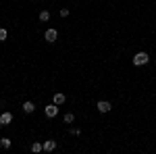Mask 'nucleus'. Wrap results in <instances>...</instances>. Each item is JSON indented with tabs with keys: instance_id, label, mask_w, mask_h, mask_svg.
<instances>
[{
	"instance_id": "nucleus-10",
	"label": "nucleus",
	"mask_w": 156,
	"mask_h": 154,
	"mask_svg": "<svg viewBox=\"0 0 156 154\" xmlns=\"http://www.w3.org/2000/svg\"><path fill=\"white\" fill-rule=\"evenodd\" d=\"M0 146L9 150V148H11V140H9V138H0Z\"/></svg>"
},
{
	"instance_id": "nucleus-12",
	"label": "nucleus",
	"mask_w": 156,
	"mask_h": 154,
	"mask_svg": "<svg viewBox=\"0 0 156 154\" xmlns=\"http://www.w3.org/2000/svg\"><path fill=\"white\" fill-rule=\"evenodd\" d=\"M73 121H75L73 113H67V115H65V123H73Z\"/></svg>"
},
{
	"instance_id": "nucleus-7",
	"label": "nucleus",
	"mask_w": 156,
	"mask_h": 154,
	"mask_svg": "<svg viewBox=\"0 0 156 154\" xmlns=\"http://www.w3.org/2000/svg\"><path fill=\"white\" fill-rule=\"evenodd\" d=\"M65 100H67V98H65V94H60V92H56V94L52 96V102H54V104H65Z\"/></svg>"
},
{
	"instance_id": "nucleus-4",
	"label": "nucleus",
	"mask_w": 156,
	"mask_h": 154,
	"mask_svg": "<svg viewBox=\"0 0 156 154\" xmlns=\"http://www.w3.org/2000/svg\"><path fill=\"white\" fill-rule=\"evenodd\" d=\"M11 121H12V115H11V113H2V115H0V125H2V127L11 125Z\"/></svg>"
},
{
	"instance_id": "nucleus-3",
	"label": "nucleus",
	"mask_w": 156,
	"mask_h": 154,
	"mask_svg": "<svg viewBox=\"0 0 156 154\" xmlns=\"http://www.w3.org/2000/svg\"><path fill=\"white\" fill-rule=\"evenodd\" d=\"M56 38H58V31L56 29H46V34H44V40L46 42H56Z\"/></svg>"
},
{
	"instance_id": "nucleus-13",
	"label": "nucleus",
	"mask_w": 156,
	"mask_h": 154,
	"mask_svg": "<svg viewBox=\"0 0 156 154\" xmlns=\"http://www.w3.org/2000/svg\"><path fill=\"white\" fill-rule=\"evenodd\" d=\"M4 40H6V29L0 27V42H4Z\"/></svg>"
},
{
	"instance_id": "nucleus-11",
	"label": "nucleus",
	"mask_w": 156,
	"mask_h": 154,
	"mask_svg": "<svg viewBox=\"0 0 156 154\" xmlns=\"http://www.w3.org/2000/svg\"><path fill=\"white\" fill-rule=\"evenodd\" d=\"M48 19H50V13L48 11H42V13H40V21H42V23H46Z\"/></svg>"
},
{
	"instance_id": "nucleus-9",
	"label": "nucleus",
	"mask_w": 156,
	"mask_h": 154,
	"mask_svg": "<svg viewBox=\"0 0 156 154\" xmlns=\"http://www.w3.org/2000/svg\"><path fill=\"white\" fill-rule=\"evenodd\" d=\"M42 150H44V144H40V142L31 144V152H42Z\"/></svg>"
},
{
	"instance_id": "nucleus-2",
	"label": "nucleus",
	"mask_w": 156,
	"mask_h": 154,
	"mask_svg": "<svg viewBox=\"0 0 156 154\" xmlns=\"http://www.w3.org/2000/svg\"><path fill=\"white\" fill-rule=\"evenodd\" d=\"M56 115H58V104H54V102H52V104H48V106H46V117L54 119Z\"/></svg>"
},
{
	"instance_id": "nucleus-1",
	"label": "nucleus",
	"mask_w": 156,
	"mask_h": 154,
	"mask_svg": "<svg viewBox=\"0 0 156 154\" xmlns=\"http://www.w3.org/2000/svg\"><path fill=\"white\" fill-rule=\"evenodd\" d=\"M148 60H150L148 52H137V54L133 56V65H135V67H142V65H146Z\"/></svg>"
},
{
	"instance_id": "nucleus-6",
	"label": "nucleus",
	"mask_w": 156,
	"mask_h": 154,
	"mask_svg": "<svg viewBox=\"0 0 156 154\" xmlns=\"http://www.w3.org/2000/svg\"><path fill=\"white\" fill-rule=\"evenodd\" d=\"M34 110H36V104H34L31 100H25V102H23V113H27V115H31Z\"/></svg>"
},
{
	"instance_id": "nucleus-5",
	"label": "nucleus",
	"mask_w": 156,
	"mask_h": 154,
	"mask_svg": "<svg viewBox=\"0 0 156 154\" xmlns=\"http://www.w3.org/2000/svg\"><path fill=\"white\" fill-rule=\"evenodd\" d=\"M96 108L100 110V113H108L112 106H110V102H106V100H100V102L96 104Z\"/></svg>"
},
{
	"instance_id": "nucleus-8",
	"label": "nucleus",
	"mask_w": 156,
	"mask_h": 154,
	"mask_svg": "<svg viewBox=\"0 0 156 154\" xmlns=\"http://www.w3.org/2000/svg\"><path fill=\"white\" fill-rule=\"evenodd\" d=\"M54 148H56V142H54V140H46V142H44V150H46V152H52Z\"/></svg>"
}]
</instances>
